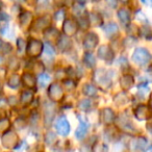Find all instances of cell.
<instances>
[{
  "mask_svg": "<svg viewBox=\"0 0 152 152\" xmlns=\"http://www.w3.org/2000/svg\"><path fill=\"white\" fill-rule=\"evenodd\" d=\"M43 51V43L36 39H31L26 47V54L29 57H38Z\"/></svg>",
  "mask_w": 152,
  "mask_h": 152,
  "instance_id": "cell-3",
  "label": "cell"
},
{
  "mask_svg": "<svg viewBox=\"0 0 152 152\" xmlns=\"http://www.w3.org/2000/svg\"><path fill=\"white\" fill-rule=\"evenodd\" d=\"M89 23L92 24L93 26H101L102 23H103V19H102L101 15L96 12L90 14L89 17Z\"/></svg>",
  "mask_w": 152,
  "mask_h": 152,
  "instance_id": "cell-19",
  "label": "cell"
},
{
  "mask_svg": "<svg viewBox=\"0 0 152 152\" xmlns=\"http://www.w3.org/2000/svg\"><path fill=\"white\" fill-rule=\"evenodd\" d=\"M50 76L49 75H47V74H44L43 73L42 75L40 76V78H39V81H40V83L42 86H46L47 83H49V81H50Z\"/></svg>",
  "mask_w": 152,
  "mask_h": 152,
  "instance_id": "cell-36",
  "label": "cell"
},
{
  "mask_svg": "<svg viewBox=\"0 0 152 152\" xmlns=\"http://www.w3.org/2000/svg\"><path fill=\"white\" fill-rule=\"evenodd\" d=\"M83 93L89 97H94L97 95V89L92 85H86L83 87Z\"/></svg>",
  "mask_w": 152,
  "mask_h": 152,
  "instance_id": "cell-26",
  "label": "cell"
},
{
  "mask_svg": "<svg viewBox=\"0 0 152 152\" xmlns=\"http://www.w3.org/2000/svg\"><path fill=\"white\" fill-rule=\"evenodd\" d=\"M18 143H19V137H18L17 133H15L14 131H7L2 135V145L5 148H12L17 147Z\"/></svg>",
  "mask_w": 152,
  "mask_h": 152,
  "instance_id": "cell-4",
  "label": "cell"
},
{
  "mask_svg": "<svg viewBox=\"0 0 152 152\" xmlns=\"http://www.w3.org/2000/svg\"><path fill=\"white\" fill-rule=\"evenodd\" d=\"M1 61H2V56L0 55V64H1Z\"/></svg>",
  "mask_w": 152,
  "mask_h": 152,
  "instance_id": "cell-45",
  "label": "cell"
},
{
  "mask_svg": "<svg viewBox=\"0 0 152 152\" xmlns=\"http://www.w3.org/2000/svg\"><path fill=\"white\" fill-rule=\"evenodd\" d=\"M63 83H64V87H65L67 90L74 89V88H75V86H76L75 83H74L72 79H66V80L63 81Z\"/></svg>",
  "mask_w": 152,
  "mask_h": 152,
  "instance_id": "cell-37",
  "label": "cell"
},
{
  "mask_svg": "<svg viewBox=\"0 0 152 152\" xmlns=\"http://www.w3.org/2000/svg\"><path fill=\"white\" fill-rule=\"evenodd\" d=\"M77 28H78L77 23H76L75 21H73V20L67 19V20H65V22H64L63 31H64V34H66V37L74 36V34H76V31H77Z\"/></svg>",
  "mask_w": 152,
  "mask_h": 152,
  "instance_id": "cell-9",
  "label": "cell"
},
{
  "mask_svg": "<svg viewBox=\"0 0 152 152\" xmlns=\"http://www.w3.org/2000/svg\"><path fill=\"white\" fill-rule=\"evenodd\" d=\"M12 100V105H15L16 103H17V101H16V97H14V96H12V97H10V101Z\"/></svg>",
  "mask_w": 152,
  "mask_h": 152,
  "instance_id": "cell-42",
  "label": "cell"
},
{
  "mask_svg": "<svg viewBox=\"0 0 152 152\" xmlns=\"http://www.w3.org/2000/svg\"><path fill=\"white\" fill-rule=\"evenodd\" d=\"M104 149H105V148H104L103 145H101V144H99V143H96L93 147V152H105Z\"/></svg>",
  "mask_w": 152,
  "mask_h": 152,
  "instance_id": "cell-39",
  "label": "cell"
},
{
  "mask_svg": "<svg viewBox=\"0 0 152 152\" xmlns=\"http://www.w3.org/2000/svg\"><path fill=\"white\" fill-rule=\"evenodd\" d=\"M11 51H12V45L7 42H3L2 40H0V52L9 53Z\"/></svg>",
  "mask_w": 152,
  "mask_h": 152,
  "instance_id": "cell-33",
  "label": "cell"
},
{
  "mask_svg": "<svg viewBox=\"0 0 152 152\" xmlns=\"http://www.w3.org/2000/svg\"><path fill=\"white\" fill-rule=\"evenodd\" d=\"M43 48H44V52L46 53L47 55H49V56H53V55L55 54V51H54V49H53V47L51 46L50 44H48V43L43 44Z\"/></svg>",
  "mask_w": 152,
  "mask_h": 152,
  "instance_id": "cell-34",
  "label": "cell"
},
{
  "mask_svg": "<svg viewBox=\"0 0 152 152\" xmlns=\"http://www.w3.org/2000/svg\"><path fill=\"white\" fill-rule=\"evenodd\" d=\"M20 83V77L18 74H14L13 76H11V78L9 79V86L13 89H16V88L19 86Z\"/></svg>",
  "mask_w": 152,
  "mask_h": 152,
  "instance_id": "cell-29",
  "label": "cell"
},
{
  "mask_svg": "<svg viewBox=\"0 0 152 152\" xmlns=\"http://www.w3.org/2000/svg\"><path fill=\"white\" fill-rule=\"evenodd\" d=\"M50 23H51L50 16H43V17H40L39 19L36 20L34 28H36L37 30H45V29H47V28H49Z\"/></svg>",
  "mask_w": 152,
  "mask_h": 152,
  "instance_id": "cell-12",
  "label": "cell"
},
{
  "mask_svg": "<svg viewBox=\"0 0 152 152\" xmlns=\"http://www.w3.org/2000/svg\"><path fill=\"white\" fill-rule=\"evenodd\" d=\"M0 90H1V87H0Z\"/></svg>",
  "mask_w": 152,
  "mask_h": 152,
  "instance_id": "cell-46",
  "label": "cell"
},
{
  "mask_svg": "<svg viewBox=\"0 0 152 152\" xmlns=\"http://www.w3.org/2000/svg\"><path fill=\"white\" fill-rule=\"evenodd\" d=\"M44 140H45V143H46L47 145H53V144L57 141V137L54 132L49 131V132H47L46 134H45Z\"/></svg>",
  "mask_w": 152,
  "mask_h": 152,
  "instance_id": "cell-28",
  "label": "cell"
},
{
  "mask_svg": "<svg viewBox=\"0 0 152 152\" xmlns=\"http://www.w3.org/2000/svg\"><path fill=\"white\" fill-rule=\"evenodd\" d=\"M55 128H56L57 132L61 135H67L70 132V124H69V121L66 119V117L61 116L57 119L56 124H55Z\"/></svg>",
  "mask_w": 152,
  "mask_h": 152,
  "instance_id": "cell-8",
  "label": "cell"
},
{
  "mask_svg": "<svg viewBox=\"0 0 152 152\" xmlns=\"http://www.w3.org/2000/svg\"><path fill=\"white\" fill-rule=\"evenodd\" d=\"M11 127V122L9 119H0V134H4L5 132H7Z\"/></svg>",
  "mask_w": 152,
  "mask_h": 152,
  "instance_id": "cell-25",
  "label": "cell"
},
{
  "mask_svg": "<svg viewBox=\"0 0 152 152\" xmlns=\"http://www.w3.org/2000/svg\"><path fill=\"white\" fill-rule=\"evenodd\" d=\"M48 96L52 101H61L64 97V90L57 83H52L48 89Z\"/></svg>",
  "mask_w": 152,
  "mask_h": 152,
  "instance_id": "cell-5",
  "label": "cell"
},
{
  "mask_svg": "<svg viewBox=\"0 0 152 152\" xmlns=\"http://www.w3.org/2000/svg\"><path fill=\"white\" fill-rule=\"evenodd\" d=\"M22 81L27 88L34 89L36 88V77L30 73H24L22 75Z\"/></svg>",
  "mask_w": 152,
  "mask_h": 152,
  "instance_id": "cell-17",
  "label": "cell"
},
{
  "mask_svg": "<svg viewBox=\"0 0 152 152\" xmlns=\"http://www.w3.org/2000/svg\"><path fill=\"white\" fill-rule=\"evenodd\" d=\"M119 63H120V65H122V66H128V63H127V61L125 59V57H121Z\"/></svg>",
  "mask_w": 152,
  "mask_h": 152,
  "instance_id": "cell-41",
  "label": "cell"
},
{
  "mask_svg": "<svg viewBox=\"0 0 152 152\" xmlns=\"http://www.w3.org/2000/svg\"><path fill=\"white\" fill-rule=\"evenodd\" d=\"M98 42H99V39H98L97 34L95 32H89L86 36L85 41H83V47H85L86 50H88L90 52L97 46Z\"/></svg>",
  "mask_w": 152,
  "mask_h": 152,
  "instance_id": "cell-6",
  "label": "cell"
},
{
  "mask_svg": "<svg viewBox=\"0 0 152 152\" xmlns=\"http://www.w3.org/2000/svg\"><path fill=\"white\" fill-rule=\"evenodd\" d=\"M91 105H92L91 101H90L89 99H83L81 101H79V103H78V107L80 108L81 110H85V112L90 110Z\"/></svg>",
  "mask_w": 152,
  "mask_h": 152,
  "instance_id": "cell-31",
  "label": "cell"
},
{
  "mask_svg": "<svg viewBox=\"0 0 152 152\" xmlns=\"http://www.w3.org/2000/svg\"><path fill=\"white\" fill-rule=\"evenodd\" d=\"M104 31H105V34H107L108 37H113L118 34L119 27L116 23H108L107 25L104 26Z\"/></svg>",
  "mask_w": 152,
  "mask_h": 152,
  "instance_id": "cell-22",
  "label": "cell"
},
{
  "mask_svg": "<svg viewBox=\"0 0 152 152\" xmlns=\"http://www.w3.org/2000/svg\"><path fill=\"white\" fill-rule=\"evenodd\" d=\"M34 100V93L31 91H24L21 95V103L24 105L31 103V101Z\"/></svg>",
  "mask_w": 152,
  "mask_h": 152,
  "instance_id": "cell-23",
  "label": "cell"
},
{
  "mask_svg": "<svg viewBox=\"0 0 152 152\" xmlns=\"http://www.w3.org/2000/svg\"><path fill=\"white\" fill-rule=\"evenodd\" d=\"M77 26H80V27L83 28H88L89 27V18L86 16V14H83L81 16H79V17H77Z\"/></svg>",
  "mask_w": 152,
  "mask_h": 152,
  "instance_id": "cell-27",
  "label": "cell"
},
{
  "mask_svg": "<svg viewBox=\"0 0 152 152\" xmlns=\"http://www.w3.org/2000/svg\"><path fill=\"white\" fill-rule=\"evenodd\" d=\"M133 83H134V79H133L132 76L128 75V74L127 75H123L120 78V86L124 91H127V90L130 89L133 86Z\"/></svg>",
  "mask_w": 152,
  "mask_h": 152,
  "instance_id": "cell-16",
  "label": "cell"
},
{
  "mask_svg": "<svg viewBox=\"0 0 152 152\" xmlns=\"http://www.w3.org/2000/svg\"><path fill=\"white\" fill-rule=\"evenodd\" d=\"M83 61H85V64L89 68H94V66L96 65V58L91 52L85 53V55H83Z\"/></svg>",
  "mask_w": 152,
  "mask_h": 152,
  "instance_id": "cell-24",
  "label": "cell"
},
{
  "mask_svg": "<svg viewBox=\"0 0 152 152\" xmlns=\"http://www.w3.org/2000/svg\"><path fill=\"white\" fill-rule=\"evenodd\" d=\"M19 20L22 26H28L32 21V14L30 12H24L20 15Z\"/></svg>",
  "mask_w": 152,
  "mask_h": 152,
  "instance_id": "cell-21",
  "label": "cell"
},
{
  "mask_svg": "<svg viewBox=\"0 0 152 152\" xmlns=\"http://www.w3.org/2000/svg\"><path fill=\"white\" fill-rule=\"evenodd\" d=\"M134 115L137 120L144 121L150 118V116H151V110H150V108L148 107V106L144 105V104H141V105H139L135 108Z\"/></svg>",
  "mask_w": 152,
  "mask_h": 152,
  "instance_id": "cell-11",
  "label": "cell"
},
{
  "mask_svg": "<svg viewBox=\"0 0 152 152\" xmlns=\"http://www.w3.org/2000/svg\"><path fill=\"white\" fill-rule=\"evenodd\" d=\"M64 17H65V11H64V10H59V11H57L54 15L55 20H61V19H63Z\"/></svg>",
  "mask_w": 152,
  "mask_h": 152,
  "instance_id": "cell-40",
  "label": "cell"
},
{
  "mask_svg": "<svg viewBox=\"0 0 152 152\" xmlns=\"http://www.w3.org/2000/svg\"><path fill=\"white\" fill-rule=\"evenodd\" d=\"M118 18L123 24L127 25L130 22V12L126 9H121L118 11Z\"/></svg>",
  "mask_w": 152,
  "mask_h": 152,
  "instance_id": "cell-18",
  "label": "cell"
},
{
  "mask_svg": "<svg viewBox=\"0 0 152 152\" xmlns=\"http://www.w3.org/2000/svg\"><path fill=\"white\" fill-rule=\"evenodd\" d=\"M132 59L139 66H146L151 59L149 51L145 48H137L132 53Z\"/></svg>",
  "mask_w": 152,
  "mask_h": 152,
  "instance_id": "cell-2",
  "label": "cell"
},
{
  "mask_svg": "<svg viewBox=\"0 0 152 152\" xmlns=\"http://www.w3.org/2000/svg\"><path fill=\"white\" fill-rule=\"evenodd\" d=\"M98 57L107 61V63H110L113 61V58H114V52L112 51V49H110V47L108 45H103L98 50Z\"/></svg>",
  "mask_w": 152,
  "mask_h": 152,
  "instance_id": "cell-10",
  "label": "cell"
},
{
  "mask_svg": "<svg viewBox=\"0 0 152 152\" xmlns=\"http://www.w3.org/2000/svg\"><path fill=\"white\" fill-rule=\"evenodd\" d=\"M107 4L108 5H112V7H116V2L115 1H107Z\"/></svg>",
  "mask_w": 152,
  "mask_h": 152,
  "instance_id": "cell-44",
  "label": "cell"
},
{
  "mask_svg": "<svg viewBox=\"0 0 152 152\" xmlns=\"http://www.w3.org/2000/svg\"><path fill=\"white\" fill-rule=\"evenodd\" d=\"M77 118H78V120H79V127H78V129L76 130L75 135L78 140H83V137H86V134H87L88 123H87V121L83 120L80 116H77Z\"/></svg>",
  "mask_w": 152,
  "mask_h": 152,
  "instance_id": "cell-14",
  "label": "cell"
},
{
  "mask_svg": "<svg viewBox=\"0 0 152 152\" xmlns=\"http://www.w3.org/2000/svg\"><path fill=\"white\" fill-rule=\"evenodd\" d=\"M17 46H18V49H19L20 52H23L24 49H25V42H24L23 39H18V42H17Z\"/></svg>",
  "mask_w": 152,
  "mask_h": 152,
  "instance_id": "cell-38",
  "label": "cell"
},
{
  "mask_svg": "<svg viewBox=\"0 0 152 152\" xmlns=\"http://www.w3.org/2000/svg\"><path fill=\"white\" fill-rule=\"evenodd\" d=\"M55 116V107L52 103H46L44 107V124L46 127H49L52 124V121Z\"/></svg>",
  "mask_w": 152,
  "mask_h": 152,
  "instance_id": "cell-7",
  "label": "cell"
},
{
  "mask_svg": "<svg viewBox=\"0 0 152 152\" xmlns=\"http://www.w3.org/2000/svg\"><path fill=\"white\" fill-rule=\"evenodd\" d=\"M93 79L96 83V85L99 86L103 90H108L110 88V86H112V79H110V77L108 76V73L105 70H97L94 73Z\"/></svg>",
  "mask_w": 152,
  "mask_h": 152,
  "instance_id": "cell-1",
  "label": "cell"
},
{
  "mask_svg": "<svg viewBox=\"0 0 152 152\" xmlns=\"http://www.w3.org/2000/svg\"><path fill=\"white\" fill-rule=\"evenodd\" d=\"M34 74H38V75H42L43 72H44V65L40 61L34 64Z\"/></svg>",
  "mask_w": 152,
  "mask_h": 152,
  "instance_id": "cell-35",
  "label": "cell"
},
{
  "mask_svg": "<svg viewBox=\"0 0 152 152\" xmlns=\"http://www.w3.org/2000/svg\"><path fill=\"white\" fill-rule=\"evenodd\" d=\"M73 13L75 16L79 17L83 14H85V9H83V5L81 3H75L73 7Z\"/></svg>",
  "mask_w": 152,
  "mask_h": 152,
  "instance_id": "cell-32",
  "label": "cell"
},
{
  "mask_svg": "<svg viewBox=\"0 0 152 152\" xmlns=\"http://www.w3.org/2000/svg\"><path fill=\"white\" fill-rule=\"evenodd\" d=\"M134 146L137 149L140 150H145L146 146H147V141L144 137H137L134 141Z\"/></svg>",
  "mask_w": 152,
  "mask_h": 152,
  "instance_id": "cell-30",
  "label": "cell"
},
{
  "mask_svg": "<svg viewBox=\"0 0 152 152\" xmlns=\"http://www.w3.org/2000/svg\"><path fill=\"white\" fill-rule=\"evenodd\" d=\"M101 119H102V121H103L104 124L110 125L115 121V119H116V116H115V113L113 112L110 108L106 107V108H104V110H102Z\"/></svg>",
  "mask_w": 152,
  "mask_h": 152,
  "instance_id": "cell-15",
  "label": "cell"
},
{
  "mask_svg": "<svg viewBox=\"0 0 152 152\" xmlns=\"http://www.w3.org/2000/svg\"><path fill=\"white\" fill-rule=\"evenodd\" d=\"M44 38L48 42H58L61 34H59L58 30H56L55 28L49 27L44 30Z\"/></svg>",
  "mask_w": 152,
  "mask_h": 152,
  "instance_id": "cell-13",
  "label": "cell"
},
{
  "mask_svg": "<svg viewBox=\"0 0 152 152\" xmlns=\"http://www.w3.org/2000/svg\"><path fill=\"white\" fill-rule=\"evenodd\" d=\"M0 118H1V119H4L5 118V113L3 112L2 110H0Z\"/></svg>",
  "mask_w": 152,
  "mask_h": 152,
  "instance_id": "cell-43",
  "label": "cell"
},
{
  "mask_svg": "<svg viewBox=\"0 0 152 152\" xmlns=\"http://www.w3.org/2000/svg\"><path fill=\"white\" fill-rule=\"evenodd\" d=\"M72 46V42L71 40H70L68 37L66 36H61V38H59L58 40V47L61 50L63 51H66L68 50L69 48H71Z\"/></svg>",
  "mask_w": 152,
  "mask_h": 152,
  "instance_id": "cell-20",
  "label": "cell"
}]
</instances>
